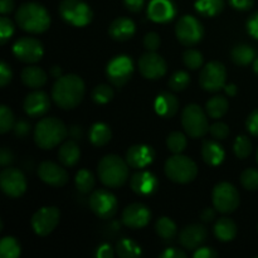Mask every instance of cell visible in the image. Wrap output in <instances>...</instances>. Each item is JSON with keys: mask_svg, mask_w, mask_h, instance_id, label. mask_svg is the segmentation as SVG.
Masks as SVG:
<instances>
[{"mask_svg": "<svg viewBox=\"0 0 258 258\" xmlns=\"http://www.w3.org/2000/svg\"><path fill=\"white\" fill-rule=\"evenodd\" d=\"M86 93L85 82L77 75H66L57 78L52 88V98L62 110H73L82 102Z\"/></svg>", "mask_w": 258, "mask_h": 258, "instance_id": "6da1fadb", "label": "cell"}, {"mask_svg": "<svg viewBox=\"0 0 258 258\" xmlns=\"http://www.w3.org/2000/svg\"><path fill=\"white\" fill-rule=\"evenodd\" d=\"M15 22L25 32L40 34L49 28L50 17L48 10L42 4L28 2L18 8L15 13Z\"/></svg>", "mask_w": 258, "mask_h": 258, "instance_id": "7a4b0ae2", "label": "cell"}, {"mask_svg": "<svg viewBox=\"0 0 258 258\" xmlns=\"http://www.w3.org/2000/svg\"><path fill=\"white\" fill-rule=\"evenodd\" d=\"M97 174L103 185L107 188L118 189L127 181L128 164L118 155L110 154L100 160Z\"/></svg>", "mask_w": 258, "mask_h": 258, "instance_id": "3957f363", "label": "cell"}, {"mask_svg": "<svg viewBox=\"0 0 258 258\" xmlns=\"http://www.w3.org/2000/svg\"><path fill=\"white\" fill-rule=\"evenodd\" d=\"M67 135V126L57 117L42 118L34 127V141L38 148L43 150H50L58 146Z\"/></svg>", "mask_w": 258, "mask_h": 258, "instance_id": "277c9868", "label": "cell"}, {"mask_svg": "<svg viewBox=\"0 0 258 258\" xmlns=\"http://www.w3.org/2000/svg\"><path fill=\"white\" fill-rule=\"evenodd\" d=\"M166 176L171 181L178 184H188L198 175V166L190 158L181 154H174V156L166 160L164 166Z\"/></svg>", "mask_w": 258, "mask_h": 258, "instance_id": "5b68a950", "label": "cell"}, {"mask_svg": "<svg viewBox=\"0 0 258 258\" xmlns=\"http://www.w3.org/2000/svg\"><path fill=\"white\" fill-rule=\"evenodd\" d=\"M59 14L66 23L77 28H83L92 22L93 13L87 3L82 0H62Z\"/></svg>", "mask_w": 258, "mask_h": 258, "instance_id": "8992f818", "label": "cell"}, {"mask_svg": "<svg viewBox=\"0 0 258 258\" xmlns=\"http://www.w3.org/2000/svg\"><path fill=\"white\" fill-rule=\"evenodd\" d=\"M181 125L190 138H203L209 131V122L203 108L196 103H190L184 107L181 113Z\"/></svg>", "mask_w": 258, "mask_h": 258, "instance_id": "52a82bcc", "label": "cell"}, {"mask_svg": "<svg viewBox=\"0 0 258 258\" xmlns=\"http://www.w3.org/2000/svg\"><path fill=\"white\" fill-rule=\"evenodd\" d=\"M212 199H213L214 208L224 214L232 213L239 206L238 190L236 189V186L227 181H222L214 186Z\"/></svg>", "mask_w": 258, "mask_h": 258, "instance_id": "ba28073f", "label": "cell"}, {"mask_svg": "<svg viewBox=\"0 0 258 258\" xmlns=\"http://www.w3.org/2000/svg\"><path fill=\"white\" fill-rule=\"evenodd\" d=\"M175 35L179 42L185 47L196 45L203 39V24L191 15H184L175 25Z\"/></svg>", "mask_w": 258, "mask_h": 258, "instance_id": "9c48e42d", "label": "cell"}, {"mask_svg": "<svg viewBox=\"0 0 258 258\" xmlns=\"http://www.w3.org/2000/svg\"><path fill=\"white\" fill-rule=\"evenodd\" d=\"M227 81V70L223 63L218 60L209 62L202 68L199 83L208 92H218L224 88Z\"/></svg>", "mask_w": 258, "mask_h": 258, "instance_id": "30bf717a", "label": "cell"}, {"mask_svg": "<svg viewBox=\"0 0 258 258\" xmlns=\"http://www.w3.org/2000/svg\"><path fill=\"white\" fill-rule=\"evenodd\" d=\"M134 73V62L128 55L120 54L113 57L106 67L108 81L115 87H122L130 81Z\"/></svg>", "mask_w": 258, "mask_h": 258, "instance_id": "8fae6325", "label": "cell"}, {"mask_svg": "<svg viewBox=\"0 0 258 258\" xmlns=\"http://www.w3.org/2000/svg\"><path fill=\"white\" fill-rule=\"evenodd\" d=\"M59 219L60 212L57 207H43L33 214L30 224L35 234L45 237L57 228Z\"/></svg>", "mask_w": 258, "mask_h": 258, "instance_id": "7c38bea8", "label": "cell"}, {"mask_svg": "<svg viewBox=\"0 0 258 258\" xmlns=\"http://www.w3.org/2000/svg\"><path fill=\"white\" fill-rule=\"evenodd\" d=\"M0 186L7 197L19 198L27 190V179L19 169L7 166L0 173Z\"/></svg>", "mask_w": 258, "mask_h": 258, "instance_id": "4fadbf2b", "label": "cell"}, {"mask_svg": "<svg viewBox=\"0 0 258 258\" xmlns=\"http://www.w3.org/2000/svg\"><path fill=\"white\" fill-rule=\"evenodd\" d=\"M90 208L98 218L110 219L116 214L118 203L116 197L106 189L95 190L90 197Z\"/></svg>", "mask_w": 258, "mask_h": 258, "instance_id": "5bb4252c", "label": "cell"}, {"mask_svg": "<svg viewBox=\"0 0 258 258\" xmlns=\"http://www.w3.org/2000/svg\"><path fill=\"white\" fill-rule=\"evenodd\" d=\"M13 54L24 63H37L43 58L44 48L40 40L32 37H23L13 45Z\"/></svg>", "mask_w": 258, "mask_h": 258, "instance_id": "9a60e30c", "label": "cell"}, {"mask_svg": "<svg viewBox=\"0 0 258 258\" xmlns=\"http://www.w3.org/2000/svg\"><path fill=\"white\" fill-rule=\"evenodd\" d=\"M139 70L146 80H159L168 71L165 59L156 52H146L139 59Z\"/></svg>", "mask_w": 258, "mask_h": 258, "instance_id": "2e32d148", "label": "cell"}, {"mask_svg": "<svg viewBox=\"0 0 258 258\" xmlns=\"http://www.w3.org/2000/svg\"><path fill=\"white\" fill-rule=\"evenodd\" d=\"M151 221V211L143 203H133L122 212V223L127 228L140 229L148 226Z\"/></svg>", "mask_w": 258, "mask_h": 258, "instance_id": "e0dca14e", "label": "cell"}, {"mask_svg": "<svg viewBox=\"0 0 258 258\" xmlns=\"http://www.w3.org/2000/svg\"><path fill=\"white\" fill-rule=\"evenodd\" d=\"M38 176L45 184L54 186V188L64 186L70 179L67 170L58 164L53 163V161H43L38 166Z\"/></svg>", "mask_w": 258, "mask_h": 258, "instance_id": "ac0fdd59", "label": "cell"}, {"mask_svg": "<svg viewBox=\"0 0 258 258\" xmlns=\"http://www.w3.org/2000/svg\"><path fill=\"white\" fill-rule=\"evenodd\" d=\"M130 186L135 194L140 197H150L156 193L159 188V180L155 174L151 171L143 170L134 174L131 176Z\"/></svg>", "mask_w": 258, "mask_h": 258, "instance_id": "d6986e66", "label": "cell"}, {"mask_svg": "<svg viewBox=\"0 0 258 258\" xmlns=\"http://www.w3.org/2000/svg\"><path fill=\"white\" fill-rule=\"evenodd\" d=\"M154 159H155V151L151 146L145 145V144L133 145L128 148L126 153V161L128 166L133 169H139V170L150 165Z\"/></svg>", "mask_w": 258, "mask_h": 258, "instance_id": "ffe728a7", "label": "cell"}, {"mask_svg": "<svg viewBox=\"0 0 258 258\" xmlns=\"http://www.w3.org/2000/svg\"><path fill=\"white\" fill-rule=\"evenodd\" d=\"M23 108H24L25 113L30 117L44 116L50 108L49 96L43 91L30 92L23 102Z\"/></svg>", "mask_w": 258, "mask_h": 258, "instance_id": "44dd1931", "label": "cell"}, {"mask_svg": "<svg viewBox=\"0 0 258 258\" xmlns=\"http://www.w3.org/2000/svg\"><path fill=\"white\" fill-rule=\"evenodd\" d=\"M208 231L202 224H190L186 226L179 234V242L181 246L189 251H196L207 241Z\"/></svg>", "mask_w": 258, "mask_h": 258, "instance_id": "7402d4cb", "label": "cell"}, {"mask_svg": "<svg viewBox=\"0 0 258 258\" xmlns=\"http://www.w3.org/2000/svg\"><path fill=\"white\" fill-rule=\"evenodd\" d=\"M176 15V8L171 0H151L148 7L149 19L155 23H170Z\"/></svg>", "mask_w": 258, "mask_h": 258, "instance_id": "603a6c76", "label": "cell"}, {"mask_svg": "<svg viewBox=\"0 0 258 258\" xmlns=\"http://www.w3.org/2000/svg\"><path fill=\"white\" fill-rule=\"evenodd\" d=\"M136 33V25L134 20L126 17H118L113 20L108 28V34L117 42H126L131 39Z\"/></svg>", "mask_w": 258, "mask_h": 258, "instance_id": "cb8c5ba5", "label": "cell"}, {"mask_svg": "<svg viewBox=\"0 0 258 258\" xmlns=\"http://www.w3.org/2000/svg\"><path fill=\"white\" fill-rule=\"evenodd\" d=\"M156 113L164 118H170L176 115L179 110V100L170 92H161L154 102Z\"/></svg>", "mask_w": 258, "mask_h": 258, "instance_id": "d4e9b609", "label": "cell"}, {"mask_svg": "<svg viewBox=\"0 0 258 258\" xmlns=\"http://www.w3.org/2000/svg\"><path fill=\"white\" fill-rule=\"evenodd\" d=\"M202 158L208 165L218 166L224 161L226 151L217 141L204 140L202 145Z\"/></svg>", "mask_w": 258, "mask_h": 258, "instance_id": "484cf974", "label": "cell"}, {"mask_svg": "<svg viewBox=\"0 0 258 258\" xmlns=\"http://www.w3.org/2000/svg\"><path fill=\"white\" fill-rule=\"evenodd\" d=\"M22 82L24 83L27 87L32 88V90H38V88L43 87L47 83L48 76L44 71L37 66H29L25 67L22 71Z\"/></svg>", "mask_w": 258, "mask_h": 258, "instance_id": "4316f807", "label": "cell"}, {"mask_svg": "<svg viewBox=\"0 0 258 258\" xmlns=\"http://www.w3.org/2000/svg\"><path fill=\"white\" fill-rule=\"evenodd\" d=\"M81 149L75 140H68L60 145L58 150V160L63 166H75L80 161Z\"/></svg>", "mask_w": 258, "mask_h": 258, "instance_id": "83f0119b", "label": "cell"}, {"mask_svg": "<svg viewBox=\"0 0 258 258\" xmlns=\"http://www.w3.org/2000/svg\"><path fill=\"white\" fill-rule=\"evenodd\" d=\"M214 236L222 242L233 241L237 236V224L228 217H222L214 224Z\"/></svg>", "mask_w": 258, "mask_h": 258, "instance_id": "f1b7e54d", "label": "cell"}, {"mask_svg": "<svg viewBox=\"0 0 258 258\" xmlns=\"http://www.w3.org/2000/svg\"><path fill=\"white\" fill-rule=\"evenodd\" d=\"M91 144L96 148L107 145L112 139V131L110 126L105 122H96L91 126L90 134H88Z\"/></svg>", "mask_w": 258, "mask_h": 258, "instance_id": "f546056e", "label": "cell"}, {"mask_svg": "<svg viewBox=\"0 0 258 258\" xmlns=\"http://www.w3.org/2000/svg\"><path fill=\"white\" fill-rule=\"evenodd\" d=\"M231 58L237 66L246 67V66L253 63L254 58H256V50L248 44H237L232 49Z\"/></svg>", "mask_w": 258, "mask_h": 258, "instance_id": "4dcf8cb0", "label": "cell"}, {"mask_svg": "<svg viewBox=\"0 0 258 258\" xmlns=\"http://www.w3.org/2000/svg\"><path fill=\"white\" fill-rule=\"evenodd\" d=\"M194 7L202 17L213 18L223 12L224 0H197Z\"/></svg>", "mask_w": 258, "mask_h": 258, "instance_id": "1f68e13d", "label": "cell"}, {"mask_svg": "<svg viewBox=\"0 0 258 258\" xmlns=\"http://www.w3.org/2000/svg\"><path fill=\"white\" fill-rule=\"evenodd\" d=\"M228 107L229 102L226 97H223V96H214V97H212L207 102L206 111L209 117L218 120V118L223 117L226 115Z\"/></svg>", "mask_w": 258, "mask_h": 258, "instance_id": "d6a6232c", "label": "cell"}, {"mask_svg": "<svg viewBox=\"0 0 258 258\" xmlns=\"http://www.w3.org/2000/svg\"><path fill=\"white\" fill-rule=\"evenodd\" d=\"M115 249L117 256L121 258H135L143 253L141 247L130 238H123L118 241Z\"/></svg>", "mask_w": 258, "mask_h": 258, "instance_id": "836d02e7", "label": "cell"}, {"mask_svg": "<svg viewBox=\"0 0 258 258\" xmlns=\"http://www.w3.org/2000/svg\"><path fill=\"white\" fill-rule=\"evenodd\" d=\"M75 184L76 188L80 193L82 194H88L92 191V189L95 188V176L87 169H81L77 174H76L75 178Z\"/></svg>", "mask_w": 258, "mask_h": 258, "instance_id": "e575fe53", "label": "cell"}, {"mask_svg": "<svg viewBox=\"0 0 258 258\" xmlns=\"http://www.w3.org/2000/svg\"><path fill=\"white\" fill-rule=\"evenodd\" d=\"M22 253L20 243L14 237H4L0 241V256L3 258H18Z\"/></svg>", "mask_w": 258, "mask_h": 258, "instance_id": "d590c367", "label": "cell"}, {"mask_svg": "<svg viewBox=\"0 0 258 258\" xmlns=\"http://www.w3.org/2000/svg\"><path fill=\"white\" fill-rule=\"evenodd\" d=\"M155 231L159 237L164 239H173L175 237L176 231V224L171 221L168 217H161L156 221L155 223Z\"/></svg>", "mask_w": 258, "mask_h": 258, "instance_id": "8d00e7d4", "label": "cell"}, {"mask_svg": "<svg viewBox=\"0 0 258 258\" xmlns=\"http://www.w3.org/2000/svg\"><path fill=\"white\" fill-rule=\"evenodd\" d=\"M166 145L173 154H181L188 146V140L184 134L174 131V133L169 134L168 139H166Z\"/></svg>", "mask_w": 258, "mask_h": 258, "instance_id": "74e56055", "label": "cell"}, {"mask_svg": "<svg viewBox=\"0 0 258 258\" xmlns=\"http://www.w3.org/2000/svg\"><path fill=\"white\" fill-rule=\"evenodd\" d=\"M190 85V76L185 71H176L169 80V87L174 92H181Z\"/></svg>", "mask_w": 258, "mask_h": 258, "instance_id": "f35d334b", "label": "cell"}, {"mask_svg": "<svg viewBox=\"0 0 258 258\" xmlns=\"http://www.w3.org/2000/svg\"><path fill=\"white\" fill-rule=\"evenodd\" d=\"M233 150L238 159H247L252 153L251 139L246 135H239L234 141Z\"/></svg>", "mask_w": 258, "mask_h": 258, "instance_id": "ab89813d", "label": "cell"}, {"mask_svg": "<svg viewBox=\"0 0 258 258\" xmlns=\"http://www.w3.org/2000/svg\"><path fill=\"white\" fill-rule=\"evenodd\" d=\"M113 90L108 85H98L92 91V100L97 105H106L113 98Z\"/></svg>", "mask_w": 258, "mask_h": 258, "instance_id": "60d3db41", "label": "cell"}, {"mask_svg": "<svg viewBox=\"0 0 258 258\" xmlns=\"http://www.w3.org/2000/svg\"><path fill=\"white\" fill-rule=\"evenodd\" d=\"M183 62L189 70L196 71L203 66L204 58L203 54H202L199 50L191 49L190 48V49H186L185 52L183 53Z\"/></svg>", "mask_w": 258, "mask_h": 258, "instance_id": "b9f144b4", "label": "cell"}, {"mask_svg": "<svg viewBox=\"0 0 258 258\" xmlns=\"http://www.w3.org/2000/svg\"><path fill=\"white\" fill-rule=\"evenodd\" d=\"M15 117L13 111L8 106L3 105L0 107V133L7 134L12 128H14Z\"/></svg>", "mask_w": 258, "mask_h": 258, "instance_id": "7bdbcfd3", "label": "cell"}, {"mask_svg": "<svg viewBox=\"0 0 258 258\" xmlns=\"http://www.w3.org/2000/svg\"><path fill=\"white\" fill-rule=\"evenodd\" d=\"M241 184L247 190H258V170L249 168L241 174Z\"/></svg>", "mask_w": 258, "mask_h": 258, "instance_id": "ee69618b", "label": "cell"}, {"mask_svg": "<svg viewBox=\"0 0 258 258\" xmlns=\"http://www.w3.org/2000/svg\"><path fill=\"white\" fill-rule=\"evenodd\" d=\"M14 23L9 19L8 17H2L0 18V43L5 44L10 38L14 34Z\"/></svg>", "mask_w": 258, "mask_h": 258, "instance_id": "f6af8a7d", "label": "cell"}, {"mask_svg": "<svg viewBox=\"0 0 258 258\" xmlns=\"http://www.w3.org/2000/svg\"><path fill=\"white\" fill-rule=\"evenodd\" d=\"M161 39L160 35L155 32H150L144 37V47L149 52H156L160 48Z\"/></svg>", "mask_w": 258, "mask_h": 258, "instance_id": "bcb514c9", "label": "cell"}, {"mask_svg": "<svg viewBox=\"0 0 258 258\" xmlns=\"http://www.w3.org/2000/svg\"><path fill=\"white\" fill-rule=\"evenodd\" d=\"M209 133L216 140H224L229 135V127L224 122H216L209 127Z\"/></svg>", "mask_w": 258, "mask_h": 258, "instance_id": "7dc6e473", "label": "cell"}, {"mask_svg": "<svg viewBox=\"0 0 258 258\" xmlns=\"http://www.w3.org/2000/svg\"><path fill=\"white\" fill-rule=\"evenodd\" d=\"M246 127L252 136L258 138V108L249 113L246 121Z\"/></svg>", "mask_w": 258, "mask_h": 258, "instance_id": "c3c4849f", "label": "cell"}, {"mask_svg": "<svg viewBox=\"0 0 258 258\" xmlns=\"http://www.w3.org/2000/svg\"><path fill=\"white\" fill-rule=\"evenodd\" d=\"M13 78V72L10 70L9 64L5 62L0 63V86L7 87L8 83H10Z\"/></svg>", "mask_w": 258, "mask_h": 258, "instance_id": "681fc988", "label": "cell"}, {"mask_svg": "<svg viewBox=\"0 0 258 258\" xmlns=\"http://www.w3.org/2000/svg\"><path fill=\"white\" fill-rule=\"evenodd\" d=\"M247 32L251 37L258 40V12L253 13L247 20Z\"/></svg>", "mask_w": 258, "mask_h": 258, "instance_id": "f907efd6", "label": "cell"}, {"mask_svg": "<svg viewBox=\"0 0 258 258\" xmlns=\"http://www.w3.org/2000/svg\"><path fill=\"white\" fill-rule=\"evenodd\" d=\"M13 130H14L15 135H17L18 138L24 139V138H27L28 134H29L30 126H29V123L27 122V121L22 120V121H18V122L15 123L14 128H13Z\"/></svg>", "mask_w": 258, "mask_h": 258, "instance_id": "816d5d0a", "label": "cell"}, {"mask_svg": "<svg viewBox=\"0 0 258 258\" xmlns=\"http://www.w3.org/2000/svg\"><path fill=\"white\" fill-rule=\"evenodd\" d=\"M193 256L196 258H216L218 256L216 251L211 247H199L196 249V252L193 253Z\"/></svg>", "mask_w": 258, "mask_h": 258, "instance_id": "f5cc1de1", "label": "cell"}, {"mask_svg": "<svg viewBox=\"0 0 258 258\" xmlns=\"http://www.w3.org/2000/svg\"><path fill=\"white\" fill-rule=\"evenodd\" d=\"M254 0H229V4L237 10H241V12H246L249 10L253 7Z\"/></svg>", "mask_w": 258, "mask_h": 258, "instance_id": "db71d44e", "label": "cell"}, {"mask_svg": "<svg viewBox=\"0 0 258 258\" xmlns=\"http://www.w3.org/2000/svg\"><path fill=\"white\" fill-rule=\"evenodd\" d=\"M13 161H14V155H13L12 151L7 148H3L2 151H0V165L3 168H7Z\"/></svg>", "mask_w": 258, "mask_h": 258, "instance_id": "11a10c76", "label": "cell"}, {"mask_svg": "<svg viewBox=\"0 0 258 258\" xmlns=\"http://www.w3.org/2000/svg\"><path fill=\"white\" fill-rule=\"evenodd\" d=\"M160 257L161 258H186V253L181 251L180 248L171 247V248H166L163 253H160Z\"/></svg>", "mask_w": 258, "mask_h": 258, "instance_id": "9f6ffc18", "label": "cell"}, {"mask_svg": "<svg viewBox=\"0 0 258 258\" xmlns=\"http://www.w3.org/2000/svg\"><path fill=\"white\" fill-rule=\"evenodd\" d=\"M145 0H123L126 9L130 10L131 13H139L143 10Z\"/></svg>", "mask_w": 258, "mask_h": 258, "instance_id": "6f0895ef", "label": "cell"}, {"mask_svg": "<svg viewBox=\"0 0 258 258\" xmlns=\"http://www.w3.org/2000/svg\"><path fill=\"white\" fill-rule=\"evenodd\" d=\"M97 257L98 258H112L113 257V249L110 244L103 243L98 247L97 249Z\"/></svg>", "mask_w": 258, "mask_h": 258, "instance_id": "680465c9", "label": "cell"}, {"mask_svg": "<svg viewBox=\"0 0 258 258\" xmlns=\"http://www.w3.org/2000/svg\"><path fill=\"white\" fill-rule=\"evenodd\" d=\"M14 9V0H0V12L3 15H7Z\"/></svg>", "mask_w": 258, "mask_h": 258, "instance_id": "91938a15", "label": "cell"}, {"mask_svg": "<svg viewBox=\"0 0 258 258\" xmlns=\"http://www.w3.org/2000/svg\"><path fill=\"white\" fill-rule=\"evenodd\" d=\"M216 211H217V209H216ZM216 211H214L213 208H206L201 213V219L203 222H207V223H209V222H212L214 218H216Z\"/></svg>", "mask_w": 258, "mask_h": 258, "instance_id": "94428289", "label": "cell"}, {"mask_svg": "<svg viewBox=\"0 0 258 258\" xmlns=\"http://www.w3.org/2000/svg\"><path fill=\"white\" fill-rule=\"evenodd\" d=\"M224 91H226V93L228 96L234 97V96L237 95V86L233 85V83H231V85H227V86H224Z\"/></svg>", "mask_w": 258, "mask_h": 258, "instance_id": "6125c7cd", "label": "cell"}, {"mask_svg": "<svg viewBox=\"0 0 258 258\" xmlns=\"http://www.w3.org/2000/svg\"><path fill=\"white\" fill-rule=\"evenodd\" d=\"M50 75L53 76L54 78H59L62 75V68L59 67V66H54V67H52V70H50Z\"/></svg>", "mask_w": 258, "mask_h": 258, "instance_id": "be15d7a7", "label": "cell"}, {"mask_svg": "<svg viewBox=\"0 0 258 258\" xmlns=\"http://www.w3.org/2000/svg\"><path fill=\"white\" fill-rule=\"evenodd\" d=\"M70 134H71V135H72L75 139H80L81 135H82V131H81V128L78 127V126H73V127L71 128Z\"/></svg>", "mask_w": 258, "mask_h": 258, "instance_id": "e7e4bbea", "label": "cell"}, {"mask_svg": "<svg viewBox=\"0 0 258 258\" xmlns=\"http://www.w3.org/2000/svg\"><path fill=\"white\" fill-rule=\"evenodd\" d=\"M253 71H254V73L258 76V57L254 58V60H253Z\"/></svg>", "mask_w": 258, "mask_h": 258, "instance_id": "03108f58", "label": "cell"}, {"mask_svg": "<svg viewBox=\"0 0 258 258\" xmlns=\"http://www.w3.org/2000/svg\"><path fill=\"white\" fill-rule=\"evenodd\" d=\"M257 161H258V153H257Z\"/></svg>", "mask_w": 258, "mask_h": 258, "instance_id": "003e7915", "label": "cell"}]
</instances>
